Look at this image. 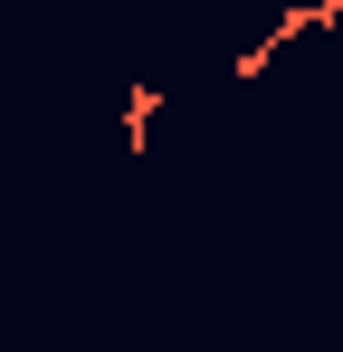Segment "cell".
<instances>
[{
  "mask_svg": "<svg viewBox=\"0 0 343 352\" xmlns=\"http://www.w3.org/2000/svg\"><path fill=\"white\" fill-rule=\"evenodd\" d=\"M153 105H163V96H153V86H134V105H124V133H134V153H143V133H153Z\"/></svg>",
  "mask_w": 343,
  "mask_h": 352,
  "instance_id": "1",
  "label": "cell"
}]
</instances>
